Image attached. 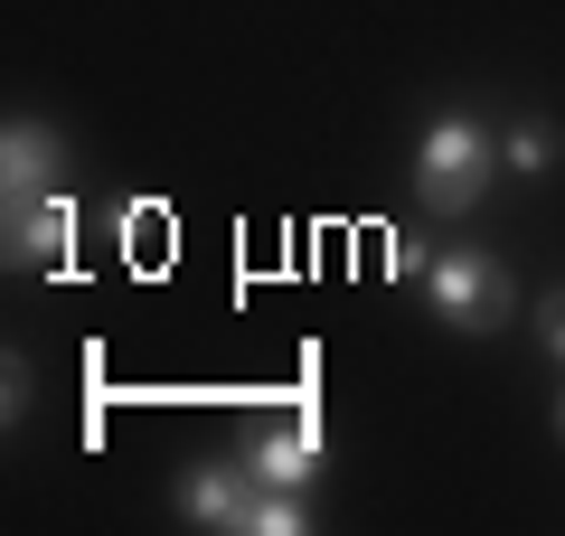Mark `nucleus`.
<instances>
[{
    "mask_svg": "<svg viewBox=\"0 0 565 536\" xmlns=\"http://www.w3.org/2000/svg\"><path fill=\"white\" fill-rule=\"evenodd\" d=\"M481 189H490V132L471 114H444L424 132V151H415V199L434 207V217H471Z\"/></svg>",
    "mask_w": 565,
    "mask_h": 536,
    "instance_id": "f257e3e1",
    "label": "nucleus"
},
{
    "mask_svg": "<svg viewBox=\"0 0 565 536\" xmlns=\"http://www.w3.org/2000/svg\"><path fill=\"white\" fill-rule=\"evenodd\" d=\"M424 301H434V320L444 330H500L509 320V264L481 255V245H444V255L424 264Z\"/></svg>",
    "mask_w": 565,
    "mask_h": 536,
    "instance_id": "f03ea898",
    "label": "nucleus"
},
{
    "mask_svg": "<svg viewBox=\"0 0 565 536\" xmlns=\"http://www.w3.org/2000/svg\"><path fill=\"white\" fill-rule=\"evenodd\" d=\"M321 452H330L321 405H302V424H255V433H245V461H255L264 490H311V480H321Z\"/></svg>",
    "mask_w": 565,
    "mask_h": 536,
    "instance_id": "7ed1b4c3",
    "label": "nucleus"
},
{
    "mask_svg": "<svg viewBox=\"0 0 565 536\" xmlns=\"http://www.w3.org/2000/svg\"><path fill=\"white\" fill-rule=\"evenodd\" d=\"M245 508H255V461H199V471L180 480V517L189 527H226V536H245Z\"/></svg>",
    "mask_w": 565,
    "mask_h": 536,
    "instance_id": "20e7f679",
    "label": "nucleus"
},
{
    "mask_svg": "<svg viewBox=\"0 0 565 536\" xmlns=\"http://www.w3.org/2000/svg\"><path fill=\"white\" fill-rule=\"evenodd\" d=\"M66 245H76V207L57 199V189H47V199H10V264H39V274H76V255H66Z\"/></svg>",
    "mask_w": 565,
    "mask_h": 536,
    "instance_id": "39448f33",
    "label": "nucleus"
},
{
    "mask_svg": "<svg viewBox=\"0 0 565 536\" xmlns=\"http://www.w3.org/2000/svg\"><path fill=\"white\" fill-rule=\"evenodd\" d=\"M66 170V141L47 132V122H10L0 132V179H10V199H47Z\"/></svg>",
    "mask_w": 565,
    "mask_h": 536,
    "instance_id": "423d86ee",
    "label": "nucleus"
},
{
    "mask_svg": "<svg viewBox=\"0 0 565 536\" xmlns=\"http://www.w3.org/2000/svg\"><path fill=\"white\" fill-rule=\"evenodd\" d=\"M302 527H311L302 490H264V480H255V508H245V536H302Z\"/></svg>",
    "mask_w": 565,
    "mask_h": 536,
    "instance_id": "0eeeda50",
    "label": "nucleus"
},
{
    "mask_svg": "<svg viewBox=\"0 0 565 536\" xmlns=\"http://www.w3.org/2000/svg\"><path fill=\"white\" fill-rule=\"evenodd\" d=\"M500 151H509V170H527V179H537V170H556V132H546V122H519V132H509Z\"/></svg>",
    "mask_w": 565,
    "mask_h": 536,
    "instance_id": "6e6552de",
    "label": "nucleus"
},
{
    "mask_svg": "<svg viewBox=\"0 0 565 536\" xmlns=\"http://www.w3.org/2000/svg\"><path fill=\"white\" fill-rule=\"evenodd\" d=\"M424 264H434V255H424L415 236H396V245H386V274H396V282H424Z\"/></svg>",
    "mask_w": 565,
    "mask_h": 536,
    "instance_id": "1a4fd4ad",
    "label": "nucleus"
},
{
    "mask_svg": "<svg viewBox=\"0 0 565 536\" xmlns=\"http://www.w3.org/2000/svg\"><path fill=\"white\" fill-rule=\"evenodd\" d=\"M546 357H565V292H546Z\"/></svg>",
    "mask_w": 565,
    "mask_h": 536,
    "instance_id": "9d476101",
    "label": "nucleus"
},
{
    "mask_svg": "<svg viewBox=\"0 0 565 536\" xmlns=\"http://www.w3.org/2000/svg\"><path fill=\"white\" fill-rule=\"evenodd\" d=\"M556 433H565V405H556Z\"/></svg>",
    "mask_w": 565,
    "mask_h": 536,
    "instance_id": "9b49d317",
    "label": "nucleus"
}]
</instances>
